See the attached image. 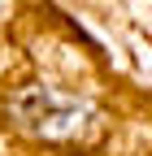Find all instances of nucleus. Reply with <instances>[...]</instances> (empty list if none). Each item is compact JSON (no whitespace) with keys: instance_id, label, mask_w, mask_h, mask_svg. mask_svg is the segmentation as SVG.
I'll return each instance as SVG.
<instances>
[{"instance_id":"1","label":"nucleus","mask_w":152,"mask_h":156,"mask_svg":"<svg viewBox=\"0 0 152 156\" xmlns=\"http://www.w3.org/2000/svg\"><path fill=\"white\" fill-rule=\"evenodd\" d=\"M9 117L17 122V130L35 134V139L65 143V139L87 134L96 113H91L87 100L65 95V91H56V87H22L9 100Z\"/></svg>"}]
</instances>
